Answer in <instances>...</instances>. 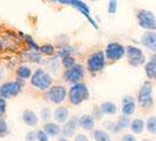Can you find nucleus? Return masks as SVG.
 I'll use <instances>...</instances> for the list:
<instances>
[{"label": "nucleus", "instance_id": "f3484780", "mask_svg": "<svg viewBox=\"0 0 156 141\" xmlns=\"http://www.w3.org/2000/svg\"><path fill=\"white\" fill-rule=\"evenodd\" d=\"M23 121L28 127H35L39 124V117L32 110H25L23 112Z\"/></svg>", "mask_w": 156, "mask_h": 141}, {"label": "nucleus", "instance_id": "dca6fc26", "mask_svg": "<svg viewBox=\"0 0 156 141\" xmlns=\"http://www.w3.org/2000/svg\"><path fill=\"white\" fill-rule=\"evenodd\" d=\"M141 42L151 52H156V33L154 32H146L141 37Z\"/></svg>", "mask_w": 156, "mask_h": 141}, {"label": "nucleus", "instance_id": "b1692460", "mask_svg": "<svg viewBox=\"0 0 156 141\" xmlns=\"http://www.w3.org/2000/svg\"><path fill=\"white\" fill-rule=\"evenodd\" d=\"M20 35L23 38V40L26 41V44H27V46H28V48L30 49H32V51H34V52H39L40 51V46L34 41V39L32 38V37H30V35H26V34H23V33H20Z\"/></svg>", "mask_w": 156, "mask_h": 141}, {"label": "nucleus", "instance_id": "423d86ee", "mask_svg": "<svg viewBox=\"0 0 156 141\" xmlns=\"http://www.w3.org/2000/svg\"><path fill=\"white\" fill-rule=\"evenodd\" d=\"M106 59L112 61H119L126 55V47L120 42H109L105 49Z\"/></svg>", "mask_w": 156, "mask_h": 141}, {"label": "nucleus", "instance_id": "6e6552de", "mask_svg": "<svg viewBox=\"0 0 156 141\" xmlns=\"http://www.w3.org/2000/svg\"><path fill=\"white\" fill-rule=\"evenodd\" d=\"M68 95L67 88L62 85H54L47 91V99L55 105H61Z\"/></svg>", "mask_w": 156, "mask_h": 141}, {"label": "nucleus", "instance_id": "39448f33", "mask_svg": "<svg viewBox=\"0 0 156 141\" xmlns=\"http://www.w3.org/2000/svg\"><path fill=\"white\" fill-rule=\"evenodd\" d=\"M137 21L142 28L148 32H153L156 28V16L153 12L147 9H140L137 12Z\"/></svg>", "mask_w": 156, "mask_h": 141}, {"label": "nucleus", "instance_id": "cd10ccee", "mask_svg": "<svg viewBox=\"0 0 156 141\" xmlns=\"http://www.w3.org/2000/svg\"><path fill=\"white\" fill-rule=\"evenodd\" d=\"M61 63H62V66L66 68V70L72 68L74 65H76V63H75V58L72 56V55H66V56L61 58Z\"/></svg>", "mask_w": 156, "mask_h": 141}, {"label": "nucleus", "instance_id": "72a5a7b5", "mask_svg": "<svg viewBox=\"0 0 156 141\" xmlns=\"http://www.w3.org/2000/svg\"><path fill=\"white\" fill-rule=\"evenodd\" d=\"M117 11V1L116 0H110L108 2V12H109L110 16L115 14Z\"/></svg>", "mask_w": 156, "mask_h": 141}, {"label": "nucleus", "instance_id": "c756f323", "mask_svg": "<svg viewBox=\"0 0 156 141\" xmlns=\"http://www.w3.org/2000/svg\"><path fill=\"white\" fill-rule=\"evenodd\" d=\"M52 115H53V112L49 107H42V110L40 112V119H42L46 122H49V119H52Z\"/></svg>", "mask_w": 156, "mask_h": 141}, {"label": "nucleus", "instance_id": "393cba45", "mask_svg": "<svg viewBox=\"0 0 156 141\" xmlns=\"http://www.w3.org/2000/svg\"><path fill=\"white\" fill-rule=\"evenodd\" d=\"M40 54L46 55V56H53L55 54V48L51 44H45L42 46H40Z\"/></svg>", "mask_w": 156, "mask_h": 141}, {"label": "nucleus", "instance_id": "aec40b11", "mask_svg": "<svg viewBox=\"0 0 156 141\" xmlns=\"http://www.w3.org/2000/svg\"><path fill=\"white\" fill-rule=\"evenodd\" d=\"M32 75H33V70L27 65H20L16 68V77L19 78V80H21V81H25L27 79H31Z\"/></svg>", "mask_w": 156, "mask_h": 141}, {"label": "nucleus", "instance_id": "c85d7f7f", "mask_svg": "<svg viewBox=\"0 0 156 141\" xmlns=\"http://www.w3.org/2000/svg\"><path fill=\"white\" fill-rule=\"evenodd\" d=\"M146 128H147V131H148L149 133L156 134V117L155 115L150 117L148 120H147V122H146Z\"/></svg>", "mask_w": 156, "mask_h": 141}, {"label": "nucleus", "instance_id": "ddd939ff", "mask_svg": "<svg viewBox=\"0 0 156 141\" xmlns=\"http://www.w3.org/2000/svg\"><path fill=\"white\" fill-rule=\"evenodd\" d=\"M135 110H136V103H135L134 98L132 95H126L122 99V107H121L122 115L130 117L132 114H134Z\"/></svg>", "mask_w": 156, "mask_h": 141}, {"label": "nucleus", "instance_id": "f704fd0d", "mask_svg": "<svg viewBox=\"0 0 156 141\" xmlns=\"http://www.w3.org/2000/svg\"><path fill=\"white\" fill-rule=\"evenodd\" d=\"M6 108H7V102L5 99H2L0 96V119L4 117V114L6 113Z\"/></svg>", "mask_w": 156, "mask_h": 141}, {"label": "nucleus", "instance_id": "4468645a", "mask_svg": "<svg viewBox=\"0 0 156 141\" xmlns=\"http://www.w3.org/2000/svg\"><path fill=\"white\" fill-rule=\"evenodd\" d=\"M79 127L87 132H92V131L94 132L95 131V119L93 118V115H89V114L81 115L79 118Z\"/></svg>", "mask_w": 156, "mask_h": 141}, {"label": "nucleus", "instance_id": "7ed1b4c3", "mask_svg": "<svg viewBox=\"0 0 156 141\" xmlns=\"http://www.w3.org/2000/svg\"><path fill=\"white\" fill-rule=\"evenodd\" d=\"M106 67V55L103 51H96L88 56L87 59V70L90 73H99Z\"/></svg>", "mask_w": 156, "mask_h": 141}, {"label": "nucleus", "instance_id": "ea45409f", "mask_svg": "<svg viewBox=\"0 0 156 141\" xmlns=\"http://www.w3.org/2000/svg\"><path fill=\"white\" fill-rule=\"evenodd\" d=\"M4 46H5V45H4V41L0 39V52H2V49H4Z\"/></svg>", "mask_w": 156, "mask_h": 141}, {"label": "nucleus", "instance_id": "9b49d317", "mask_svg": "<svg viewBox=\"0 0 156 141\" xmlns=\"http://www.w3.org/2000/svg\"><path fill=\"white\" fill-rule=\"evenodd\" d=\"M126 54L128 55V63L133 67H139L141 65L146 63V56L143 54L142 49L136 46L126 47Z\"/></svg>", "mask_w": 156, "mask_h": 141}, {"label": "nucleus", "instance_id": "a878e982", "mask_svg": "<svg viewBox=\"0 0 156 141\" xmlns=\"http://www.w3.org/2000/svg\"><path fill=\"white\" fill-rule=\"evenodd\" d=\"M117 127L120 128V131H123V129H127L130 127V119L126 115H121V117L117 119L116 121Z\"/></svg>", "mask_w": 156, "mask_h": 141}, {"label": "nucleus", "instance_id": "a211bd4d", "mask_svg": "<svg viewBox=\"0 0 156 141\" xmlns=\"http://www.w3.org/2000/svg\"><path fill=\"white\" fill-rule=\"evenodd\" d=\"M42 129L48 134V136H58L62 132V127L56 122H46L42 126Z\"/></svg>", "mask_w": 156, "mask_h": 141}, {"label": "nucleus", "instance_id": "20e7f679", "mask_svg": "<svg viewBox=\"0 0 156 141\" xmlns=\"http://www.w3.org/2000/svg\"><path fill=\"white\" fill-rule=\"evenodd\" d=\"M23 81L16 80V81H7L0 86V96L2 99H12L16 96L23 89Z\"/></svg>", "mask_w": 156, "mask_h": 141}, {"label": "nucleus", "instance_id": "2f4dec72", "mask_svg": "<svg viewBox=\"0 0 156 141\" xmlns=\"http://www.w3.org/2000/svg\"><path fill=\"white\" fill-rule=\"evenodd\" d=\"M8 133V125L5 119H0V138L6 136Z\"/></svg>", "mask_w": 156, "mask_h": 141}, {"label": "nucleus", "instance_id": "4be33fe9", "mask_svg": "<svg viewBox=\"0 0 156 141\" xmlns=\"http://www.w3.org/2000/svg\"><path fill=\"white\" fill-rule=\"evenodd\" d=\"M129 128H130V131L134 134H141L146 128V122L142 119H134L133 121L130 122Z\"/></svg>", "mask_w": 156, "mask_h": 141}, {"label": "nucleus", "instance_id": "1a4fd4ad", "mask_svg": "<svg viewBox=\"0 0 156 141\" xmlns=\"http://www.w3.org/2000/svg\"><path fill=\"white\" fill-rule=\"evenodd\" d=\"M59 2L62 4V5H69L72 7H75L81 14H83V16H86L87 20L92 24L95 28H98L96 21L90 16V8H89V6L87 5L86 2L80 1V0H59Z\"/></svg>", "mask_w": 156, "mask_h": 141}, {"label": "nucleus", "instance_id": "6ab92c4d", "mask_svg": "<svg viewBox=\"0 0 156 141\" xmlns=\"http://www.w3.org/2000/svg\"><path fill=\"white\" fill-rule=\"evenodd\" d=\"M146 75L151 80H156V55H151L150 61L146 63L144 66Z\"/></svg>", "mask_w": 156, "mask_h": 141}, {"label": "nucleus", "instance_id": "7c9ffc66", "mask_svg": "<svg viewBox=\"0 0 156 141\" xmlns=\"http://www.w3.org/2000/svg\"><path fill=\"white\" fill-rule=\"evenodd\" d=\"M103 127L106 128L105 131H109V132H112V133H119V132H121V131H120V128L117 127L116 122L105 121V122H103Z\"/></svg>", "mask_w": 156, "mask_h": 141}, {"label": "nucleus", "instance_id": "79ce46f5", "mask_svg": "<svg viewBox=\"0 0 156 141\" xmlns=\"http://www.w3.org/2000/svg\"><path fill=\"white\" fill-rule=\"evenodd\" d=\"M142 141H151V140H149V139H144V140H142Z\"/></svg>", "mask_w": 156, "mask_h": 141}, {"label": "nucleus", "instance_id": "f8f14e48", "mask_svg": "<svg viewBox=\"0 0 156 141\" xmlns=\"http://www.w3.org/2000/svg\"><path fill=\"white\" fill-rule=\"evenodd\" d=\"M78 127H79V118L76 117L69 118V120L62 126V132H61V134L63 135V138L69 139L76 132Z\"/></svg>", "mask_w": 156, "mask_h": 141}, {"label": "nucleus", "instance_id": "f03ea898", "mask_svg": "<svg viewBox=\"0 0 156 141\" xmlns=\"http://www.w3.org/2000/svg\"><path fill=\"white\" fill-rule=\"evenodd\" d=\"M88 98H89V89L86 84H83V82L72 85V87L68 91L69 102L74 106H78L83 101L88 100Z\"/></svg>", "mask_w": 156, "mask_h": 141}, {"label": "nucleus", "instance_id": "e433bc0d", "mask_svg": "<svg viewBox=\"0 0 156 141\" xmlns=\"http://www.w3.org/2000/svg\"><path fill=\"white\" fill-rule=\"evenodd\" d=\"M74 141H89V139L86 134H78V135H75Z\"/></svg>", "mask_w": 156, "mask_h": 141}, {"label": "nucleus", "instance_id": "bb28decb", "mask_svg": "<svg viewBox=\"0 0 156 141\" xmlns=\"http://www.w3.org/2000/svg\"><path fill=\"white\" fill-rule=\"evenodd\" d=\"M25 56H26L27 60L31 61V63H40L41 60H42V56L40 54V52H27V53H25Z\"/></svg>", "mask_w": 156, "mask_h": 141}, {"label": "nucleus", "instance_id": "a19ab883", "mask_svg": "<svg viewBox=\"0 0 156 141\" xmlns=\"http://www.w3.org/2000/svg\"><path fill=\"white\" fill-rule=\"evenodd\" d=\"M58 141H69L68 139H66V138H63V136H61V138H59L58 139Z\"/></svg>", "mask_w": 156, "mask_h": 141}, {"label": "nucleus", "instance_id": "58836bf2", "mask_svg": "<svg viewBox=\"0 0 156 141\" xmlns=\"http://www.w3.org/2000/svg\"><path fill=\"white\" fill-rule=\"evenodd\" d=\"M102 115H103V114L101 113L100 107H95V108H94V114H93L94 119H100V118H102Z\"/></svg>", "mask_w": 156, "mask_h": 141}, {"label": "nucleus", "instance_id": "4c0bfd02", "mask_svg": "<svg viewBox=\"0 0 156 141\" xmlns=\"http://www.w3.org/2000/svg\"><path fill=\"white\" fill-rule=\"evenodd\" d=\"M121 141H137V140H136V138L134 136V134H126V135L122 136Z\"/></svg>", "mask_w": 156, "mask_h": 141}, {"label": "nucleus", "instance_id": "f257e3e1", "mask_svg": "<svg viewBox=\"0 0 156 141\" xmlns=\"http://www.w3.org/2000/svg\"><path fill=\"white\" fill-rule=\"evenodd\" d=\"M31 85L34 88L39 91H48L51 87L53 86V78L52 75L42 68H38L33 72V75L31 78Z\"/></svg>", "mask_w": 156, "mask_h": 141}, {"label": "nucleus", "instance_id": "473e14b6", "mask_svg": "<svg viewBox=\"0 0 156 141\" xmlns=\"http://www.w3.org/2000/svg\"><path fill=\"white\" fill-rule=\"evenodd\" d=\"M37 141H49V136L44 129H39L37 131Z\"/></svg>", "mask_w": 156, "mask_h": 141}, {"label": "nucleus", "instance_id": "9d476101", "mask_svg": "<svg viewBox=\"0 0 156 141\" xmlns=\"http://www.w3.org/2000/svg\"><path fill=\"white\" fill-rule=\"evenodd\" d=\"M153 87H151V84L149 81H146L143 82V85L141 86L140 92H139V95H137V101L140 103L143 108H149L153 106Z\"/></svg>", "mask_w": 156, "mask_h": 141}, {"label": "nucleus", "instance_id": "2eb2a0df", "mask_svg": "<svg viewBox=\"0 0 156 141\" xmlns=\"http://www.w3.org/2000/svg\"><path fill=\"white\" fill-rule=\"evenodd\" d=\"M53 117L54 120L56 121V124H66L69 120V110L65 106H59L58 108H55V110L53 112Z\"/></svg>", "mask_w": 156, "mask_h": 141}, {"label": "nucleus", "instance_id": "c9c22d12", "mask_svg": "<svg viewBox=\"0 0 156 141\" xmlns=\"http://www.w3.org/2000/svg\"><path fill=\"white\" fill-rule=\"evenodd\" d=\"M25 141H37V132H34V131L27 132L26 136H25Z\"/></svg>", "mask_w": 156, "mask_h": 141}, {"label": "nucleus", "instance_id": "5701e85b", "mask_svg": "<svg viewBox=\"0 0 156 141\" xmlns=\"http://www.w3.org/2000/svg\"><path fill=\"white\" fill-rule=\"evenodd\" d=\"M93 138L95 141H112L109 133L105 129H95L93 132Z\"/></svg>", "mask_w": 156, "mask_h": 141}, {"label": "nucleus", "instance_id": "0eeeda50", "mask_svg": "<svg viewBox=\"0 0 156 141\" xmlns=\"http://www.w3.org/2000/svg\"><path fill=\"white\" fill-rule=\"evenodd\" d=\"M62 77L65 81L69 82L72 85L79 84V82H81L82 79L85 78V68H83L82 65L76 63L72 68H68V70H65Z\"/></svg>", "mask_w": 156, "mask_h": 141}, {"label": "nucleus", "instance_id": "412c9836", "mask_svg": "<svg viewBox=\"0 0 156 141\" xmlns=\"http://www.w3.org/2000/svg\"><path fill=\"white\" fill-rule=\"evenodd\" d=\"M100 110L105 115H115L117 113V106L112 101H105L100 105Z\"/></svg>", "mask_w": 156, "mask_h": 141}]
</instances>
